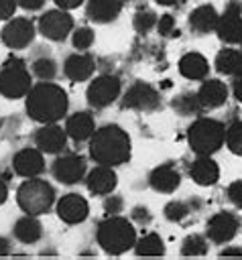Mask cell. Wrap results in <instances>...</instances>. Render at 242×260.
Returning a JSON list of instances; mask_svg holds the SVG:
<instances>
[{
  "mask_svg": "<svg viewBox=\"0 0 242 260\" xmlns=\"http://www.w3.org/2000/svg\"><path fill=\"white\" fill-rule=\"evenodd\" d=\"M24 108L31 120L39 124H49V122H59L67 114L69 100L61 85L53 81H39L26 93Z\"/></svg>",
  "mask_w": 242,
  "mask_h": 260,
  "instance_id": "obj_1",
  "label": "cell"
},
{
  "mask_svg": "<svg viewBox=\"0 0 242 260\" xmlns=\"http://www.w3.org/2000/svg\"><path fill=\"white\" fill-rule=\"evenodd\" d=\"M130 152H132L130 136L118 124L100 126L89 138V156L98 165L120 167L128 162Z\"/></svg>",
  "mask_w": 242,
  "mask_h": 260,
  "instance_id": "obj_2",
  "label": "cell"
},
{
  "mask_svg": "<svg viewBox=\"0 0 242 260\" xmlns=\"http://www.w3.org/2000/svg\"><path fill=\"white\" fill-rule=\"evenodd\" d=\"M100 248L110 256H122L136 244V230L132 219L128 221L122 215H110L108 219L100 221L96 232Z\"/></svg>",
  "mask_w": 242,
  "mask_h": 260,
  "instance_id": "obj_3",
  "label": "cell"
},
{
  "mask_svg": "<svg viewBox=\"0 0 242 260\" xmlns=\"http://www.w3.org/2000/svg\"><path fill=\"white\" fill-rule=\"evenodd\" d=\"M187 140L195 154H214L226 142V126L214 118H197L187 128Z\"/></svg>",
  "mask_w": 242,
  "mask_h": 260,
  "instance_id": "obj_4",
  "label": "cell"
},
{
  "mask_svg": "<svg viewBox=\"0 0 242 260\" xmlns=\"http://www.w3.org/2000/svg\"><path fill=\"white\" fill-rule=\"evenodd\" d=\"M16 203L28 215H43L55 203V189L49 181L31 177L18 185Z\"/></svg>",
  "mask_w": 242,
  "mask_h": 260,
  "instance_id": "obj_5",
  "label": "cell"
},
{
  "mask_svg": "<svg viewBox=\"0 0 242 260\" xmlns=\"http://www.w3.org/2000/svg\"><path fill=\"white\" fill-rule=\"evenodd\" d=\"M33 87L31 71L20 59H8L0 69V95L6 100H20Z\"/></svg>",
  "mask_w": 242,
  "mask_h": 260,
  "instance_id": "obj_6",
  "label": "cell"
},
{
  "mask_svg": "<svg viewBox=\"0 0 242 260\" xmlns=\"http://www.w3.org/2000/svg\"><path fill=\"white\" fill-rule=\"evenodd\" d=\"M122 93V83L116 75L112 73H104V75H98L89 81L87 89H85V98H87V104L92 108H108L112 106Z\"/></svg>",
  "mask_w": 242,
  "mask_h": 260,
  "instance_id": "obj_7",
  "label": "cell"
},
{
  "mask_svg": "<svg viewBox=\"0 0 242 260\" xmlns=\"http://www.w3.org/2000/svg\"><path fill=\"white\" fill-rule=\"evenodd\" d=\"M37 30L55 43H61L69 37V32H73V16L69 14V10L63 8H53L41 14L39 22H37Z\"/></svg>",
  "mask_w": 242,
  "mask_h": 260,
  "instance_id": "obj_8",
  "label": "cell"
},
{
  "mask_svg": "<svg viewBox=\"0 0 242 260\" xmlns=\"http://www.w3.org/2000/svg\"><path fill=\"white\" fill-rule=\"evenodd\" d=\"M216 35L226 45H240L242 43V2L230 0L226 4L224 14L218 18Z\"/></svg>",
  "mask_w": 242,
  "mask_h": 260,
  "instance_id": "obj_9",
  "label": "cell"
},
{
  "mask_svg": "<svg viewBox=\"0 0 242 260\" xmlns=\"http://www.w3.org/2000/svg\"><path fill=\"white\" fill-rule=\"evenodd\" d=\"M37 35V26L31 18H24V16H12L10 20H6L2 32H0V39L2 43L8 47V49H24L33 43Z\"/></svg>",
  "mask_w": 242,
  "mask_h": 260,
  "instance_id": "obj_10",
  "label": "cell"
},
{
  "mask_svg": "<svg viewBox=\"0 0 242 260\" xmlns=\"http://www.w3.org/2000/svg\"><path fill=\"white\" fill-rule=\"evenodd\" d=\"M122 106L136 112H155L161 106L159 91L144 81H134L122 95Z\"/></svg>",
  "mask_w": 242,
  "mask_h": 260,
  "instance_id": "obj_11",
  "label": "cell"
},
{
  "mask_svg": "<svg viewBox=\"0 0 242 260\" xmlns=\"http://www.w3.org/2000/svg\"><path fill=\"white\" fill-rule=\"evenodd\" d=\"M51 175L63 185H75L83 181L87 175L85 158L77 154H57V158L51 165Z\"/></svg>",
  "mask_w": 242,
  "mask_h": 260,
  "instance_id": "obj_12",
  "label": "cell"
},
{
  "mask_svg": "<svg viewBox=\"0 0 242 260\" xmlns=\"http://www.w3.org/2000/svg\"><path fill=\"white\" fill-rule=\"evenodd\" d=\"M240 217L232 211H218L207 219L205 236L214 244H228L238 236Z\"/></svg>",
  "mask_w": 242,
  "mask_h": 260,
  "instance_id": "obj_13",
  "label": "cell"
},
{
  "mask_svg": "<svg viewBox=\"0 0 242 260\" xmlns=\"http://www.w3.org/2000/svg\"><path fill=\"white\" fill-rule=\"evenodd\" d=\"M67 130L59 126L57 122L41 124V128L35 132V146L43 150L45 154H61L67 146Z\"/></svg>",
  "mask_w": 242,
  "mask_h": 260,
  "instance_id": "obj_14",
  "label": "cell"
},
{
  "mask_svg": "<svg viewBox=\"0 0 242 260\" xmlns=\"http://www.w3.org/2000/svg\"><path fill=\"white\" fill-rule=\"evenodd\" d=\"M57 215L63 223H69V225H75V223H81L87 219L89 215V203L83 195L79 193H67L63 195L59 201H57Z\"/></svg>",
  "mask_w": 242,
  "mask_h": 260,
  "instance_id": "obj_15",
  "label": "cell"
},
{
  "mask_svg": "<svg viewBox=\"0 0 242 260\" xmlns=\"http://www.w3.org/2000/svg\"><path fill=\"white\" fill-rule=\"evenodd\" d=\"M45 152L35 148H20L14 156H12V171L18 177L31 179V177H39L45 171Z\"/></svg>",
  "mask_w": 242,
  "mask_h": 260,
  "instance_id": "obj_16",
  "label": "cell"
},
{
  "mask_svg": "<svg viewBox=\"0 0 242 260\" xmlns=\"http://www.w3.org/2000/svg\"><path fill=\"white\" fill-rule=\"evenodd\" d=\"M85 185H87V191L94 195H108V193H114V189L118 185V175H116L114 167L96 165L92 171H87Z\"/></svg>",
  "mask_w": 242,
  "mask_h": 260,
  "instance_id": "obj_17",
  "label": "cell"
},
{
  "mask_svg": "<svg viewBox=\"0 0 242 260\" xmlns=\"http://www.w3.org/2000/svg\"><path fill=\"white\" fill-rule=\"evenodd\" d=\"M96 71V61L92 55L83 53V51H77V53H71L65 63H63V73L67 79L79 83V81H87Z\"/></svg>",
  "mask_w": 242,
  "mask_h": 260,
  "instance_id": "obj_18",
  "label": "cell"
},
{
  "mask_svg": "<svg viewBox=\"0 0 242 260\" xmlns=\"http://www.w3.org/2000/svg\"><path fill=\"white\" fill-rule=\"evenodd\" d=\"M218 10L211 6V4H201L197 8H193L187 16V24L191 28V32L203 37V35H209V32H216V26H218Z\"/></svg>",
  "mask_w": 242,
  "mask_h": 260,
  "instance_id": "obj_19",
  "label": "cell"
},
{
  "mask_svg": "<svg viewBox=\"0 0 242 260\" xmlns=\"http://www.w3.org/2000/svg\"><path fill=\"white\" fill-rule=\"evenodd\" d=\"M189 177L199 187H211L220 179V167L209 154H197V158L189 167Z\"/></svg>",
  "mask_w": 242,
  "mask_h": 260,
  "instance_id": "obj_20",
  "label": "cell"
},
{
  "mask_svg": "<svg viewBox=\"0 0 242 260\" xmlns=\"http://www.w3.org/2000/svg\"><path fill=\"white\" fill-rule=\"evenodd\" d=\"M148 185L157 191V193H173L179 189L181 185V173L171 165V162H165V165H159L150 171L148 175Z\"/></svg>",
  "mask_w": 242,
  "mask_h": 260,
  "instance_id": "obj_21",
  "label": "cell"
},
{
  "mask_svg": "<svg viewBox=\"0 0 242 260\" xmlns=\"http://www.w3.org/2000/svg\"><path fill=\"white\" fill-rule=\"evenodd\" d=\"M122 12V0H87L85 14L96 24L114 22Z\"/></svg>",
  "mask_w": 242,
  "mask_h": 260,
  "instance_id": "obj_22",
  "label": "cell"
},
{
  "mask_svg": "<svg viewBox=\"0 0 242 260\" xmlns=\"http://www.w3.org/2000/svg\"><path fill=\"white\" fill-rule=\"evenodd\" d=\"M197 98H199L203 110L222 108L228 100V85L220 79H205L201 83V87L197 89Z\"/></svg>",
  "mask_w": 242,
  "mask_h": 260,
  "instance_id": "obj_23",
  "label": "cell"
},
{
  "mask_svg": "<svg viewBox=\"0 0 242 260\" xmlns=\"http://www.w3.org/2000/svg\"><path fill=\"white\" fill-rule=\"evenodd\" d=\"M65 130H67V136L75 142H83V140H89L92 134L96 132V122H94V116L89 112H75L71 116H67L65 120Z\"/></svg>",
  "mask_w": 242,
  "mask_h": 260,
  "instance_id": "obj_24",
  "label": "cell"
},
{
  "mask_svg": "<svg viewBox=\"0 0 242 260\" xmlns=\"http://www.w3.org/2000/svg\"><path fill=\"white\" fill-rule=\"evenodd\" d=\"M12 236L22 244H35L43 238V223L39 221V215L24 213L18 217L12 225Z\"/></svg>",
  "mask_w": 242,
  "mask_h": 260,
  "instance_id": "obj_25",
  "label": "cell"
},
{
  "mask_svg": "<svg viewBox=\"0 0 242 260\" xmlns=\"http://www.w3.org/2000/svg\"><path fill=\"white\" fill-rule=\"evenodd\" d=\"M179 73L187 79H193V81H199V79H205L207 73H209V63L207 59L201 55V53H185L181 59H179Z\"/></svg>",
  "mask_w": 242,
  "mask_h": 260,
  "instance_id": "obj_26",
  "label": "cell"
},
{
  "mask_svg": "<svg viewBox=\"0 0 242 260\" xmlns=\"http://www.w3.org/2000/svg\"><path fill=\"white\" fill-rule=\"evenodd\" d=\"M214 67L222 75H232V77L242 75V51H238V49H222L216 55Z\"/></svg>",
  "mask_w": 242,
  "mask_h": 260,
  "instance_id": "obj_27",
  "label": "cell"
},
{
  "mask_svg": "<svg viewBox=\"0 0 242 260\" xmlns=\"http://www.w3.org/2000/svg\"><path fill=\"white\" fill-rule=\"evenodd\" d=\"M132 250L136 256H163L165 254V242L161 240L159 234L148 232L142 238H136V244Z\"/></svg>",
  "mask_w": 242,
  "mask_h": 260,
  "instance_id": "obj_28",
  "label": "cell"
},
{
  "mask_svg": "<svg viewBox=\"0 0 242 260\" xmlns=\"http://www.w3.org/2000/svg\"><path fill=\"white\" fill-rule=\"evenodd\" d=\"M171 106L179 116H195V114H199L203 110V106H201V102L197 98V91L195 93L193 91H183V93L175 95Z\"/></svg>",
  "mask_w": 242,
  "mask_h": 260,
  "instance_id": "obj_29",
  "label": "cell"
},
{
  "mask_svg": "<svg viewBox=\"0 0 242 260\" xmlns=\"http://www.w3.org/2000/svg\"><path fill=\"white\" fill-rule=\"evenodd\" d=\"M31 71H33V75H35L37 79H41V81H53V79L57 77L59 67H57V61H55L53 57H47V55H45V57H39V59L33 61Z\"/></svg>",
  "mask_w": 242,
  "mask_h": 260,
  "instance_id": "obj_30",
  "label": "cell"
},
{
  "mask_svg": "<svg viewBox=\"0 0 242 260\" xmlns=\"http://www.w3.org/2000/svg\"><path fill=\"white\" fill-rule=\"evenodd\" d=\"M207 242L209 240L203 234H189L181 242V254L183 256H203V254H207V248H209Z\"/></svg>",
  "mask_w": 242,
  "mask_h": 260,
  "instance_id": "obj_31",
  "label": "cell"
},
{
  "mask_svg": "<svg viewBox=\"0 0 242 260\" xmlns=\"http://www.w3.org/2000/svg\"><path fill=\"white\" fill-rule=\"evenodd\" d=\"M191 211H193V203H191V201H181V199L169 201V203L165 205V209H163L165 217H167L169 221H173V223L183 221Z\"/></svg>",
  "mask_w": 242,
  "mask_h": 260,
  "instance_id": "obj_32",
  "label": "cell"
},
{
  "mask_svg": "<svg viewBox=\"0 0 242 260\" xmlns=\"http://www.w3.org/2000/svg\"><path fill=\"white\" fill-rule=\"evenodd\" d=\"M157 22H159V16H157L153 10H148V8L138 10V12L132 16V26H134V30L140 32V35L150 32V30L157 26Z\"/></svg>",
  "mask_w": 242,
  "mask_h": 260,
  "instance_id": "obj_33",
  "label": "cell"
},
{
  "mask_svg": "<svg viewBox=\"0 0 242 260\" xmlns=\"http://www.w3.org/2000/svg\"><path fill=\"white\" fill-rule=\"evenodd\" d=\"M226 146L232 154L242 156V120H238L226 128Z\"/></svg>",
  "mask_w": 242,
  "mask_h": 260,
  "instance_id": "obj_34",
  "label": "cell"
},
{
  "mask_svg": "<svg viewBox=\"0 0 242 260\" xmlns=\"http://www.w3.org/2000/svg\"><path fill=\"white\" fill-rule=\"evenodd\" d=\"M94 41H96V35H94V30H92L89 26H79V28L73 30L71 43H73V47H75L77 51L89 49V47L94 45Z\"/></svg>",
  "mask_w": 242,
  "mask_h": 260,
  "instance_id": "obj_35",
  "label": "cell"
},
{
  "mask_svg": "<svg viewBox=\"0 0 242 260\" xmlns=\"http://www.w3.org/2000/svg\"><path fill=\"white\" fill-rule=\"evenodd\" d=\"M104 211L108 215H120V211H124V199L120 195L108 193L104 199Z\"/></svg>",
  "mask_w": 242,
  "mask_h": 260,
  "instance_id": "obj_36",
  "label": "cell"
},
{
  "mask_svg": "<svg viewBox=\"0 0 242 260\" xmlns=\"http://www.w3.org/2000/svg\"><path fill=\"white\" fill-rule=\"evenodd\" d=\"M130 219L138 225H148L153 221V213L146 205H134L132 211H130Z\"/></svg>",
  "mask_w": 242,
  "mask_h": 260,
  "instance_id": "obj_37",
  "label": "cell"
},
{
  "mask_svg": "<svg viewBox=\"0 0 242 260\" xmlns=\"http://www.w3.org/2000/svg\"><path fill=\"white\" fill-rule=\"evenodd\" d=\"M226 195H228V199H230V203H232L234 207L242 209V179L232 181V183L228 185Z\"/></svg>",
  "mask_w": 242,
  "mask_h": 260,
  "instance_id": "obj_38",
  "label": "cell"
},
{
  "mask_svg": "<svg viewBox=\"0 0 242 260\" xmlns=\"http://www.w3.org/2000/svg\"><path fill=\"white\" fill-rule=\"evenodd\" d=\"M157 30H159L161 37L173 35V32H175V18H173L171 14H163V16L159 18V22H157Z\"/></svg>",
  "mask_w": 242,
  "mask_h": 260,
  "instance_id": "obj_39",
  "label": "cell"
},
{
  "mask_svg": "<svg viewBox=\"0 0 242 260\" xmlns=\"http://www.w3.org/2000/svg\"><path fill=\"white\" fill-rule=\"evenodd\" d=\"M16 8H18L16 0H0V20H4V22L10 20L16 12Z\"/></svg>",
  "mask_w": 242,
  "mask_h": 260,
  "instance_id": "obj_40",
  "label": "cell"
},
{
  "mask_svg": "<svg viewBox=\"0 0 242 260\" xmlns=\"http://www.w3.org/2000/svg\"><path fill=\"white\" fill-rule=\"evenodd\" d=\"M47 0H16V4L22 8V10H28V12H35V10H41L45 6Z\"/></svg>",
  "mask_w": 242,
  "mask_h": 260,
  "instance_id": "obj_41",
  "label": "cell"
},
{
  "mask_svg": "<svg viewBox=\"0 0 242 260\" xmlns=\"http://www.w3.org/2000/svg\"><path fill=\"white\" fill-rule=\"evenodd\" d=\"M57 4V8H63V10H75L79 8L85 0H53Z\"/></svg>",
  "mask_w": 242,
  "mask_h": 260,
  "instance_id": "obj_42",
  "label": "cell"
},
{
  "mask_svg": "<svg viewBox=\"0 0 242 260\" xmlns=\"http://www.w3.org/2000/svg\"><path fill=\"white\" fill-rule=\"evenodd\" d=\"M232 93H234V98L242 104V75L236 77V81H234V85H232Z\"/></svg>",
  "mask_w": 242,
  "mask_h": 260,
  "instance_id": "obj_43",
  "label": "cell"
},
{
  "mask_svg": "<svg viewBox=\"0 0 242 260\" xmlns=\"http://www.w3.org/2000/svg\"><path fill=\"white\" fill-rule=\"evenodd\" d=\"M10 252H12V244H10V240L4 238V236H0V256L10 254Z\"/></svg>",
  "mask_w": 242,
  "mask_h": 260,
  "instance_id": "obj_44",
  "label": "cell"
},
{
  "mask_svg": "<svg viewBox=\"0 0 242 260\" xmlns=\"http://www.w3.org/2000/svg\"><path fill=\"white\" fill-rule=\"evenodd\" d=\"M6 199H8V185L0 179V205H4Z\"/></svg>",
  "mask_w": 242,
  "mask_h": 260,
  "instance_id": "obj_45",
  "label": "cell"
},
{
  "mask_svg": "<svg viewBox=\"0 0 242 260\" xmlns=\"http://www.w3.org/2000/svg\"><path fill=\"white\" fill-rule=\"evenodd\" d=\"M220 256H242V248H224Z\"/></svg>",
  "mask_w": 242,
  "mask_h": 260,
  "instance_id": "obj_46",
  "label": "cell"
},
{
  "mask_svg": "<svg viewBox=\"0 0 242 260\" xmlns=\"http://www.w3.org/2000/svg\"><path fill=\"white\" fill-rule=\"evenodd\" d=\"M157 4H161V6H173V4H177L179 0H155Z\"/></svg>",
  "mask_w": 242,
  "mask_h": 260,
  "instance_id": "obj_47",
  "label": "cell"
},
{
  "mask_svg": "<svg viewBox=\"0 0 242 260\" xmlns=\"http://www.w3.org/2000/svg\"><path fill=\"white\" fill-rule=\"evenodd\" d=\"M0 126H2V118H0Z\"/></svg>",
  "mask_w": 242,
  "mask_h": 260,
  "instance_id": "obj_48",
  "label": "cell"
},
{
  "mask_svg": "<svg viewBox=\"0 0 242 260\" xmlns=\"http://www.w3.org/2000/svg\"><path fill=\"white\" fill-rule=\"evenodd\" d=\"M240 45H242V43H240Z\"/></svg>",
  "mask_w": 242,
  "mask_h": 260,
  "instance_id": "obj_49",
  "label": "cell"
}]
</instances>
